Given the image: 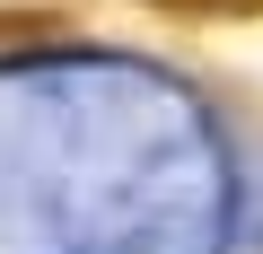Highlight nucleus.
<instances>
[{
	"label": "nucleus",
	"instance_id": "1",
	"mask_svg": "<svg viewBox=\"0 0 263 254\" xmlns=\"http://www.w3.org/2000/svg\"><path fill=\"white\" fill-rule=\"evenodd\" d=\"M167 18H263V0H149Z\"/></svg>",
	"mask_w": 263,
	"mask_h": 254
}]
</instances>
